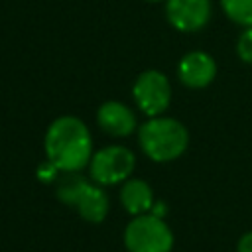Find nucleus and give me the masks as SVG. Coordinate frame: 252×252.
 Listing matches in <instances>:
<instances>
[{
  "label": "nucleus",
  "instance_id": "obj_1",
  "mask_svg": "<svg viewBox=\"0 0 252 252\" xmlns=\"http://www.w3.org/2000/svg\"><path fill=\"white\" fill-rule=\"evenodd\" d=\"M47 161L61 173H79L93 158V140L87 124L77 116L55 118L45 132Z\"/></svg>",
  "mask_w": 252,
  "mask_h": 252
},
{
  "label": "nucleus",
  "instance_id": "obj_2",
  "mask_svg": "<svg viewBox=\"0 0 252 252\" xmlns=\"http://www.w3.org/2000/svg\"><path fill=\"white\" fill-rule=\"evenodd\" d=\"M138 142L144 154L154 161H171L179 158L189 144L187 128L175 118L152 116L138 130Z\"/></svg>",
  "mask_w": 252,
  "mask_h": 252
},
{
  "label": "nucleus",
  "instance_id": "obj_3",
  "mask_svg": "<svg viewBox=\"0 0 252 252\" xmlns=\"http://www.w3.org/2000/svg\"><path fill=\"white\" fill-rule=\"evenodd\" d=\"M55 195L61 203L75 207L87 222H100L108 215V195L98 187V183L93 185L79 173H63L57 181Z\"/></svg>",
  "mask_w": 252,
  "mask_h": 252
},
{
  "label": "nucleus",
  "instance_id": "obj_4",
  "mask_svg": "<svg viewBox=\"0 0 252 252\" xmlns=\"http://www.w3.org/2000/svg\"><path fill=\"white\" fill-rule=\"evenodd\" d=\"M128 252H171L173 234L158 215H138L124 230Z\"/></svg>",
  "mask_w": 252,
  "mask_h": 252
},
{
  "label": "nucleus",
  "instance_id": "obj_5",
  "mask_svg": "<svg viewBox=\"0 0 252 252\" xmlns=\"http://www.w3.org/2000/svg\"><path fill=\"white\" fill-rule=\"evenodd\" d=\"M134 163L136 158L126 146H106L91 158L89 173L98 185H116L132 175Z\"/></svg>",
  "mask_w": 252,
  "mask_h": 252
},
{
  "label": "nucleus",
  "instance_id": "obj_6",
  "mask_svg": "<svg viewBox=\"0 0 252 252\" xmlns=\"http://www.w3.org/2000/svg\"><path fill=\"white\" fill-rule=\"evenodd\" d=\"M132 96L138 104V108L146 116H159L171 100V87L167 77L161 71L150 69L138 75L134 87H132Z\"/></svg>",
  "mask_w": 252,
  "mask_h": 252
},
{
  "label": "nucleus",
  "instance_id": "obj_7",
  "mask_svg": "<svg viewBox=\"0 0 252 252\" xmlns=\"http://www.w3.org/2000/svg\"><path fill=\"white\" fill-rule=\"evenodd\" d=\"M165 16L179 32H199L209 24L211 0H167Z\"/></svg>",
  "mask_w": 252,
  "mask_h": 252
},
{
  "label": "nucleus",
  "instance_id": "obj_8",
  "mask_svg": "<svg viewBox=\"0 0 252 252\" xmlns=\"http://www.w3.org/2000/svg\"><path fill=\"white\" fill-rule=\"evenodd\" d=\"M177 75L187 89H205L217 75V63L205 51H191L179 61Z\"/></svg>",
  "mask_w": 252,
  "mask_h": 252
},
{
  "label": "nucleus",
  "instance_id": "obj_9",
  "mask_svg": "<svg viewBox=\"0 0 252 252\" xmlns=\"http://www.w3.org/2000/svg\"><path fill=\"white\" fill-rule=\"evenodd\" d=\"M96 120H98V126L108 136H114V138H126L136 128L134 112L126 104H122L118 100L104 102L96 112Z\"/></svg>",
  "mask_w": 252,
  "mask_h": 252
},
{
  "label": "nucleus",
  "instance_id": "obj_10",
  "mask_svg": "<svg viewBox=\"0 0 252 252\" xmlns=\"http://www.w3.org/2000/svg\"><path fill=\"white\" fill-rule=\"evenodd\" d=\"M120 203L132 215H146L154 207V191L144 179L128 177L120 187Z\"/></svg>",
  "mask_w": 252,
  "mask_h": 252
},
{
  "label": "nucleus",
  "instance_id": "obj_11",
  "mask_svg": "<svg viewBox=\"0 0 252 252\" xmlns=\"http://www.w3.org/2000/svg\"><path fill=\"white\" fill-rule=\"evenodd\" d=\"M222 12L238 26H252V0H220Z\"/></svg>",
  "mask_w": 252,
  "mask_h": 252
},
{
  "label": "nucleus",
  "instance_id": "obj_12",
  "mask_svg": "<svg viewBox=\"0 0 252 252\" xmlns=\"http://www.w3.org/2000/svg\"><path fill=\"white\" fill-rule=\"evenodd\" d=\"M236 51H238V57L246 63H252V26H248L240 37H238V43H236Z\"/></svg>",
  "mask_w": 252,
  "mask_h": 252
},
{
  "label": "nucleus",
  "instance_id": "obj_13",
  "mask_svg": "<svg viewBox=\"0 0 252 252\" xmlns=\"http://www.w3.org/2000/svg\"><path fill=\"white\" fill-rule=\"evenodd\" d=\"M236 252H252V230H250V232H246V234L238 240Z\"/></svg>",
  "mask_w": 252,
  "mask_h": 252
},
{
  "label": "nucleus",
  "instance_id": "obj_14",
  "mask_svg": "<svg viewBox=\"0 0 252 252\" xmlns=\"http://www.w3.org/2000/svg\"><path fill=\"white\" fill-rule=\"evenodd\" d=\"M148 2H161V0H148Z\"/></svg>",
  "mask_w": 252,
  "mask_h": 252
}]
</instances>
